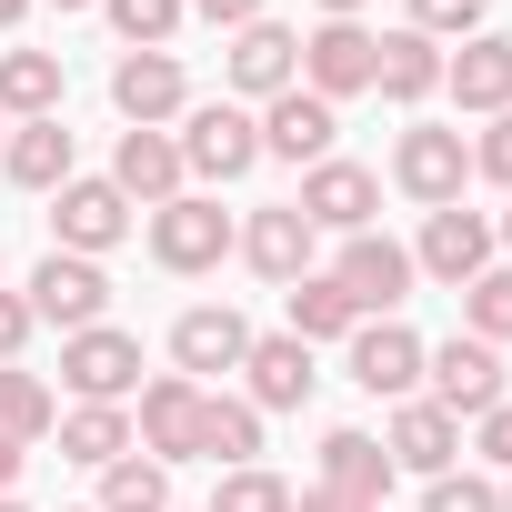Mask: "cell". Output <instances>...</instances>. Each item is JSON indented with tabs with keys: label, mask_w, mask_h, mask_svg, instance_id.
Wrapping results in <instances>:
<instances>
[{
	"label": "cell",
	"mask_w": 512,
	"mask_h": 512,
	"mask_svg": "<svg viewBox=\"0 0 512 512\" xmlns=\"http://www.w3.org/2000/svg\"><path fill=\"white\" fill-rule=\"evenodd\" d=\"M462 332L472 342H512V262H492V272L462 282Z\"/></svg>",
	"instance_id": "cell-32"
},
{
	"label": "cell",
	"mask_w": 512,
	"mask_h": 512,
	"mask_svg": "<svg viewBox=\"0 0 512 512\" xmlns=\"http://www.w3.org/2000/svg\"><path fill=\"white\" fill-rule=\"evenodd\" d=\"M472 181H492V191H512V111L472 141Z\"/></svg>",
	"instance_id": "cell-37"
},
{
	"label": "cell",
	"mask_w": 512,
	"mask_h": 512,
	"mask_svg": "<svg viewBox=\"0 0 512 512\" xmlns=\"http://www.w3.org/2000/svg\"><path fill=\"white\" fill-rule=\"evenodd\" d=\"M332 141H342V111H332V101H312L302 81H292L282 101H262V161L312 171V161H332Z\"/></svg>",
	"instance_id": "cell-16"
},
{
	"label": "cell",
	"mask_w": 512,
	"mask_h": 512,
	"mask_svg": "<svg viewBox=\"0 0 512 512\" xmlns=\"http://www.w3.org/2000/svg\"><path fill=\"white\" fill-rule=\"evenodd\" d=\"M322 482H332V492H352V502H372V512H382V492H392V482H402V472H392V452H382V442H372V432H352V422H342V432H322Z\"/></svg>",
	"instance_id": "cell-25"
},
{
	"label": "cell",
	"mask_w": 512,
	"mask_h": 512,
	"mask_svg": "<svg viewBox=\"0 0 512 512\" xmlns=\"http://www.w3.org/2000/svg\"><path fill=\"white\" fill-rule=\"evenodd\" d=\"M51 11H101V0H51Z\"/></svg>",
	"instance_id": "cell-46"
},
{
	"label": "cell",
	"mask_w": 512,
	"mask_h": 512,
	"mask_svg": "<svg viewBox=\"0 0 512 512\" xmlns=\"http://www.w3.org/2000/svg\"><path fill=\"white\" fill-rule=\"evenodd\" d=\"M0 141H11V121H0Z\"/></svg>",
	"instance_id": "cell-50"
},
{
	"label": "cell",
	"mask_w": 512,
	"mask_h": 512,
	"mask_svg": "<svg viewBox=\"0 0 512 512\" xmlns=\"http://www.w3.org/2000/svg\"><path fill=\"white\" fill-rule=\"evenodd\" d=\"M201 462H221V472L262 462V412L241 392H201Z\"/></svg>",
	"instance_id": "cell-28"
},
{
	"label": "cell",
	"mask_w": 512,
	"mask_h": 512,
	"mask_svg": "<svg viewBox=\"0 0 512 512\" xmlns=\"http://www.w3.org/2000/svg\"><path fill=\"white\" fill-rule=\"evenodd\" d=\"M71 512H101V502H71Z\"/></svg>",
	"instance_id": "cell-49"
},
{
	"label": "cell",
	"mask_w": 512,
	"mask_h": 512,
	"mask_svg": "<svg viewBox=\"0 0 512 512\" xmlns=\"http://www.w3.org/2000/svg\"><path fill=\"white\" fill-rule=\"evenodd\" d=\"M422 512H502V482L492 472H432L422 482Z\"/></svg>",
	"instance_id": "cell-36"
},
{
	"label": "cell",
	"mask_w": 512,
	"mask_h": 512,
	"mask_svg": "<svg viewBox=\"0 0 512 512\" xmlns=\"http://www.w3.org/2000/svg\"><path fill=\"white\" fill-rule=\"evenodd\" d=\"M502 512H512V472H502Z\"/></svg>",
	"instance_id": "cell-47"
},
{
	"label": "cell",
	"mask_w": 512,
	"mask_h": 512,
	"mask_svg": "<svg viewBox=\"0 0 512 512\" xmlns=\"http://www.w3.org/2000/svg\"><path fill=\"white\" fill-rule=\"evenodd\" d=\"M292 512H372V502H352V492H332V482H312V492H292Z\"/></svg>",
	"instance_id": "cell-41"
},
{
	"label": "cell",
	"mask_w": 512,
	"mask_h": 512,
	"mask_svg": "<svg viewBox=\"0 0 512 512\" xmlns=\"http://www.w3.org/2000/svg\"><path fill=\"white\" fill-rule=\"evenodd\" d=\"M402 31H422V41H472L482 21H492V0H402Z\"/></svg>",
	"instance_id": "cell-35"
},
{
	"label": "cell",
	"mask_w": 512,
	"mask_h": 512,
	"mask_svg": "<svg viewBox=\"0 0 512 512\" xmlns=\"http://www.w3.org/2000/svg\"><path fill=\"white\" fill-rule=\"evenodd\" d=\"M101 11H111V31H121L131 51H171V31L191 21L181 0H101Z\"/></svg>",
	"instance_id": "cell-33"
},
{
	"label": "cell",
	"mask_w": 512,
	"mask_h": 512,
	"mask_svg": "<svg viewBox=\"0 0 512 512\" xmlns=\"http://www.w3.org/2000/svg\"><path fill=\"white\" fill-rule=\"evenodd\" d=\"M141 452L151 462H201V382H181V372L141 382Z\"/></svg>",
	"instance_id": "cell-22"
},
{
	"label": "cell",
	"mask_w": 512,
	"mask_h": 512,
	"mask_svg": "<svg viewBox=\"0 0 512 512\" xmlns=\"http://www.w3.org/2000/svg\"><path fill=\"white\" fill-rule=\"evenodd\" d=\"M332 282H342V302L362 312V322H402V302H412V241H392V231H352L342 241V262H332Z\"/></svg>",
	"instance_id": "cell-2"
},
{
	"label": "cell",
	"mask_w": 512,
	"mask_h": 512,
	"mask_svg": "<svg viewBox=\"0 0 512 512\" xmlns=\"http://www.w3.org/2000/svg\"><path fill=\"white\" fill-rule=\"evenodd\" d=\"M312 251H322V231H312L292 201H262V211H241V262L262 272V282H282V292H292V282L312 272Z\"/></svg>",
	"instance_id": "cell-15"
},
{
	"label": "cell",
	"mask_w": 512,
	"mask_h": 512,
	"mask_svg": "<svg viewBox=\"0 0 512 512\" xmlns=\"http://www.w3.org/2000/svg\"><path fill=\"white\" fill-rule=\"evenodd\" d=\"M322 21H362V0H322Z\"/></svg>",
	"instance_id": "cell-44"
},
{
	"label": "cell",
	"mask_w": 512,
	"mask_h": 512,
	"mask_svg": "<svg viewBox=\"0 0 512 512\" xmlns=\"http://www.w3.org/2000/svg\"><path fill=\"white\" fill-rule=\"evenodd\" d=\"M282 312H292V342H352V332H362V312L342 302L332 272H302V282L282 292Z\"/></svg>",
	"instance_id": "cell-29"
},
{
	"label": "cell",
	"mask_w": 512,
	"mask_h": 512,
	"mask_svg": "<svg viewBox=\"0 0 512 512\" xmlns=\"http://www.w3.org/2000/svg\"><path fill=\"white\" fill-rule=\"evenodd\" d=\"M342 372H352L372 402H412V392H422V332H412V322H362V332L342 342Z\"/></svg>",
	"instance_id": "cell-12"
},
{
	"label": "cell",
	"mask_w": 512,
	"mask_h": 512,
	"mask_svg": "<svg viewBox=\"0 0 512 512\" xmlns=\"http://www.w3.org/2000/svg\"><path fill=\"white\" fill-rule=\"evenodd\" d=\"M442 91H452V111L502 121V111H512V31H472V41L442 61Z\"/></svg>",
	"instance_id": "cell-17"
},
{
	"label": "cell",
	"mask_w": 512,
	"mask_h": 512,
	"mask_svg": "<svg viewBox=\"0 0 512 512\" xmlns=\"http://www.w3.org/2000/svg\"><path fill=\"white\" fill-rule=\"evenodd\" d=\"M171 141H181V171H191V181H241L251 161H262V111H241V101H191Z\"/></svg>",
	"instance_id": "cell-3"
},
{
	"label": "cell",
	"mask_w": 512,
	"mask_h": 512,
	"mask_svg": "<svg viewBox=\"0 0 512 512\" xmlns=\"http://www.w3.org/2000/svg\"><path fill=\"white\" fill-rule=\"evenodd\" d=\"M21 302H31V322L91 332V322H111V272H101V262H81V251H51V262L21 282Z\"/></svg>",
	"instance_id": "cell-8"
},
{
	"label": "cell",
	"mask_w": 512,
	"mask_h": 512,
	"mask_svg": "<svg viewBox=\"0 0 512 512\" xmlns=\"http://www.w3.org/2000/svg\"><path fill=\"white\" fill-rule=\"evenodd\" d=\"M241 251V221L211 201V191H181V201H161L151 211V262L171 272V282H201V272H221Z\"/></svg>",
	"instance_id": "cell-1"
},
{
	"label": "cell",
	"mask_w": 512,
	"mask_h": 512,
	"mask_svg": "<svg viewBox=\"0 0 512 512\" xmlns=\"http://www.w3.org/2000/svg\"><path fill=\"white\" fill-rule=\"evenodd\" d=\"M0 171H11L21 191H41V201H51V191L81 171V141H71V121H61V111H51V121H11V141H0Z\"/></svg>",
	"instance_id": "cell-23"
},
{
	"label": "cell",
	"mask_w": 512,
	"mask_h": 512,
	"mask_svg": "<svg viewBox=\"0 0 512 512\" xmlns=\"http://www.w3.org/2000/svg\"><path fill=\"white\" fill-rule=\"evenodd\" d=\"M211 512H292V482H282V472H262V462H241V472H221Z\"/></svg>",
	"instance_id": "cell-34"
},
{
	"label": "cell",
	"mask_w": 512,
	"mask_h": 512,
	"mask_svg": "<svg viewBox=\"0 0 512 512\" xmlns=\"http://www.w3.org/2000/svg\"><path fill=\"white\" fill-rule=\"evenodd\" d=\"M231 101L251 111V101H282L292 81H302V31H282V21H251V31H231Z\"/></svg>",
	"instance_id": "cell-14"
},
{
	"label": "cell",
	"mask_w": 512,
	"mask_h": 512,
	"mask_svg": "<svg viewBox=\"0 0 512 512\" xmlns=\"http://www.w3.org/2000/svg\"><path fill=\"white\" fill-rule=\"evenodd\" d=\"M31 21V0H0V31H21Z\"/></svg>",
	"instance_id": "cell-43"
},
{
	"label": "cell",
	"mask_w": 512,
	"mask_h": 512,
	"mask_svg": "<svg viewBox=\"0 0 512 512\" xmlns=\"http://www.w3.org/2000/svg\"><path fill=\"white\" fill-rule=\"evenodd\" d=\"M492 251H512V211H502V221H492Z\"/></svg>",
	"instance_id": "cell-45"
},
{
	"label": "cell",
	"mask_w": 512,
	"mask_h": 512,
	"mask_svg": "<svg viewBox=\"0 0 512 512\" xmlns=\"http://www.w3.org/2000/svg\"><path fill=\"white\" fill-rule=\"evenodd\" d=\"M0 512H21V502H11V492H0Z\"/></svg>",
	"instance_id": "cell-48"
},
{
	"label": "cell",
	"mask_w": 512,
	"mask_h": 512,
	"mask_svg": "<svg viewBox=\"0 0 512 512\" xmlns=\"http://www.w3.org/2000/svg\"><path fill=\"white\" fill-rule=\"evenodd\" d=\"M292 211H302L312 231H342V241H352V231H372V211H382V171H362V161H342V151H332V161H312V171H302Z\"/></svg>",
	"instance_id": "cell-10"
},
{
	"label": "cell",
	"mask_w": 512,
	"mask_h": 512,
	"mask_svg": "<svg viewBox=\"0 0 512 512\" xmlns=\"http://www.w3.org/2000/svg\"><path fill=\"white\" fill-rule=\"evenodd\" d=\"M111 191H121L131 211H161V201H181V191H191V171H181V141H171V131H121V151H111Z\"/></svg>",
	"instance_id": "cell-19"
},
{
	"label": "cell",
	"mask_w": 512,
	"mask_h": 512,
	"mask_svg": "<svg viewBox=\"0 0 512 512\" xmlns=\"http://www.w3.org/2000/svg\"><path fill=\"white\" fill-rule=\"evenodd\" d=\"M51 422H61L51 382H41V372H21V362H0V442H21V452H31Z\"/></svg>",
	"instance_id": "cell-30"
},
{
	"label": "cell",
	"mask_w": 512,
	"mask_h": 512,
	"mask_svg": "<svg viewBox=\"0 0 512 512\" xmlns=\"http://www.w3.org/2000/svg\"><path fill=\"white\" fill-rule=\"evenodd\" d=\"M472 452H482L492 472H512V402H492V412L472 422Z\"/></svg>",
	"instance_id": "cell-38"
},
{
	"label": "cell",
	"mask_w": 512,
	"mask_h": 512,
	"mask_svg": "<svg viewBox=\"0 0 512 512\" xmlns=\"http://www.w3.org/2000/svg\"><path fill=\"white\" fill-rule=\"evenodd\" d=\"M181 11L211 21V31H251V21H262V0H181Z\"/></svg>",
	"instance_id": "cell-40"
},
{
	"label": "cell",
	"mask_w": 512,
	"mask_h": 512,
	"mask_svg": "<svg viewBox=\"0 0 512 512\" xmlns=\"http://www.w3.org/2000/svg\"><path fill=\"white\" fill-rule=\"evenodd\" d=\"M412 272H432L442 292H462L472 272H492V211H462V201L422 211V241H412Z\"/></svg>",
	"instance_id": "cell-11"
},
{
	"label": "cell",
	"mask_w": 512,
	"mask_h": 512,
	"mask_svg": "<svg viewBox=\"0 0 512 512\" xmlns=\"http://www.w3.org/2000/svg\"><path fill=\"white\" fill-rule=\"evenodd\" d=\"M422 382H432V402H442L452 422H482L492 402H512V382H502V342H472V332L422 342Z\"/></svg>",
	"instance_id": "cell-5"
},
{
	"label": "cell",
	"mask_w": 512,
	"mask_h": 512,
	"mask_svg": "<svg viewBox=\"0 0 512 512\" xmlns=\"http://www.w3.org/2000/svg\"><path fill=\"white\" fill-rule=\"evenodd\" d=\"M51 432H61V462H91V472H111L131 452V412L121 402H71Z\"/></svg>",
	"instance_id": "cell-27"
},
{
	"label": "cell",
	"mask_w": 512,
	"mask_h": 512,
	"mask_svg": "<svg viewBox=\"0 0 512 512\" xmlns=\"http://www.w3.org/2000/svg\"><path fill=\"white\" fill-rule=\"evenodd\" d=\"M372 51H382V31H362V21H322V31L302 41V91L342 111L352 91H372Z\"/></svg>",
	"instance_id": "cell-13"
},
{
	"label": "cell",
	"mask_w": 512,
	"mask_h": 512,
	"mask_svg": "<svg viewBox=\"0 0 512 512\" xmlns=\"http://www.w3.org/2000/svg\"><path fill=\"white\" fill-rule=\"evenodd\" d=\"M241 352H251V322H241L231 302H191V312L171 322V362H181V382L241 372Z\"/></svg>",
	"instance_id": "cell-20"
},
{
	"label": "cell",
	"mask_w": 512,
	"mask_h": 512,
	"mask_svg": "<svg viewBox=\"0 0 512 512\" xmlns=\"http://www.w3.org/2000/svg\"><path fill=\"white\" fill-rule=\"evenodd\" d=\"M31 332H41V322H31V302H21V292H0V362H21V352H31Z\"/></svg>",
	"instance_id": "cell-39"
},
{
	"label": "cell",
	"mask_w": 512,
	"mask_h": 512,
	"mask_svg": "<svg viewBox=\"0 0 512 512\" xmlns=\"http://www.w3.org/2000/svg\"><path fill=\"white\" fill-rule=\"evenodd\" d=\"M382 452H392V472H452L462 462V422L432 402V392H412V402H392V432H382Z\"/></svg>",
	"instance_id": "cell-21"
},
{
	"label": "cell",
	"mask_w": 512,
	"mask_h": 512,
	"mask_svg": "<svg viewBox=\"0 0 512 512\" xmlns=\"http://www.w3.org/2000/svg\"><path fill=\"white\" fill-rule=\"evenodd\" d=\"M241 382H251V392H241L251 412H302L322 372H312V342H292V332H251V352H241Z\"/></svg>",
	"instance_id": "cell-18"
},
{
	"label": "cell",
	"mask_w": 512,
	"mask_h": 512,
	"mask_svg": "<svg viewBox=\"0 0 512 512\" xmlns=\"http://www.w3.org/2000/svg\"><path fill=\"white\" fill-rule=\"evenodd\" d=\"M372 91H382L392 111H422V101L442 91V41H422V31H382V51H372Z\"/></svg>",
	"instance_id": "cell-24"
},
{
	"label": "cell",
	"mask_w": 512,
	"mask_h": 512,
	"mask_svg": "<svg viewBox=\"0 0 512 512\" xmlns=\"http://www.w3.org/2000/svg\"><path fill=\"white\" fill-rule=\"evenodd\" d=\"M131 201L111 191V171H71L61 191H51V251H81V262H101V251H121L131 241Z\"/></svg>",
	"instance_id": "cell-4"
},
{
	"label": "cell",
	"mask_w": 512,
	"mask_h": 512,
	"mask_svg": "<svg viewBox=\"0 0 512 512\" xmlns=\"http://www.w3.org/2000/svg\"><path fill=\"white\" fill-rule=\"evenodd\" d=\"M61 382H71V402H131L141 392V332H121V322L61 332Z\"/></svg>",
	"instance_id": "cell-7"
},
{
	"label": "cell",
	"mask_w": 512,
	"mask_h": 512,
	"mask_svg": "<svg viewBox=\"0 0 512 512\" xmlns=\"http://www.w3.org/2000/svg\"><path fill=\"white\" fill-rule=\"evenodd\" d=\"M111 111H121L131 131H171V121L191 111V71H181L171 51H121V61H111Z\"/></svg>",
	"instance_id": "cell-9"
},
{
	"label": "cell",
	"mask_w": 512,
	"mask_h": 512,
	"mask_svg": "<svg viewBox=\"0 0 512 512\" xmlns=\"http://www.w3.org/2000/svg\"><path fill=\"white\" fill-rule=\"evenodd\" d=\"M101 512H171V462L121 452V462L101 472Z\"/></svg>",
	"instance_id": "cell-31"
},
{
	"label": "cell",
	"mask_w": 512,
	"mask_h": 512,
	"mask_svg": "<svg viewBox=\"0 0 512 512\" xmlns=\"http://www.w3.org/2000/svg\"><path fill=\"white\" fill-rule=\"evenodd\" d=\"M21 462H31L21 442H0V492H11V482H21Z\"/></svg>",
	"instance_id": "cell-42"
},
{
	"label": "cell",
	"mask_w": 512,
	"mask_h": 512,
	"mask_svg": "<svg viewBox=\"0 0 512 512\" xmlns=\"http://www.w3.org/2000/svg\"><path fill=\"white\" fill-rule=\"evenodd\" d=\"M71 91L61 51H0V121H51Z\"/></svg>",
	"instance_id": "cell-26"
},
{
	"label": "cell",
	"mask_w": 512,
	"mask_h": 512,
	"mask_svg": "<svg viewBox=\"0 0 512 512\" xmlns=\"http://www.w3.org/2000/svg\"><path fill=\"white\" fill-rule=\"evenodd\" d=\"M462 181H472V141H462V131L412 121V131L392 141V191H402V201L442 211V201H462Z\"/></svg>",
	"instance_id": "cell-6"
}]
</instances>
